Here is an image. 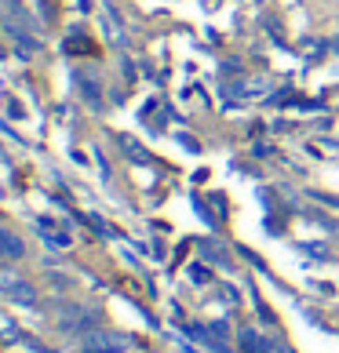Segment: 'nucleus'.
<instances>
[{
    "label": "nucleus",
    "instance_id": "7ed1b4c3",
    "mask_svg": "<svg viewBox=\"0 0 339 353\" xmlns=\"http://www.w3.org/2000/svg\"><path fill=\"white\" fill-rule=\"evenodd\" d=\"M4 33H8V41L15 44V48L22 51V55H41V51H44L41 33L26 30V26H11V22H4Z\"/></svg>",
    "mask_w": 339,
    "mask_h": 353
},
{
    "label": "nucleus",
    "instance_id": "0eeeda50",
    "mask_svg": "<svg viewBox=\"0 0 339 353\" xmlns=\"http://www.w3.org/2000/svg\"><path fill=\"white\" fill-rule=\"evenodd\" d=\"M124 153H132L135 161H146V153H142V146H139L135 139H124Z\"/></svg>",
    "mask_w": 339,
    "mask_h": 353
},
{
    "label": "nucleus",
    "instance_id": "f03ea898",
    "mask_svg": "<svg viewBox=\"0 0 339 353\" xmlns=\"http://www.w3.org/2000/svg\"><path fill=\"white\" fill-rule=\"evenodd\" d=\"M84 350L88 353H124L128 339L117 335V332H88L84 335Z\"/></svg>",
    "mask_w": 339,
    "mask_h": 353
},
{
    "label": "nucleus",
    "instance_id": "20e7f679",
    "mask_svg": "<svg viewBox=\"0 0 339 353\" xmlns=\"http://www.w3.org/2000/svg\"><path fill=\"white\" fill-rule=\"evenodd\" d=\"M73 84L81 88V95H84V102L91 110H99L102 106V88H99V81L91 73H84V70H73Z\"/></svg>",
    "mask_w": 339,
    "mask_h": 353
},
{
    "label": "nucleus",
    "instance_id": "f257e3e1",
    "mask_svg": "<svg viewBox=\"0 0 339 353\" xmlns=\"http://www.w3.org/2000/svg\"><path fill=\"white\" fill-rule=\"evenodd\" d=\"M0 295L15 299V303H22V306H37V288L30 281H22L19 273H11V270H0Z\"/></svg>",
    "mask_w": 339,
    "mask_h": 353
},
{
    "label": "nucleus",
    "instance_id": "39448f33",
    "mask_svg": "<svg viewBox=\"0 0 339 353\" xmlns=\"http://www.w3.org/2000/svg\"><path fill=\"white\" fill-rule=\"evenodd\" d=\"M66 55H99V44L88 41L81 30H73V33L66 37Z\"/></svg>",
    "mask_w": 339,
    "mask_h": 353
},
{
    "label": "nucleus",
    "instance_id": "423d86ee",
    "mask_svg": "<svg viewBox=\"0 0 339 353\" xmlns=\"http://www.w3.org/2000/svg\"><path fill=\"white\" fill-rule=\"evenodd\" d=\"M0 255H4V259H22L26 255L22 237H15L11 230H0Z\"/></svg>",
    "mask_w": 339,
    "mask_h": 353
}]
</instances>
